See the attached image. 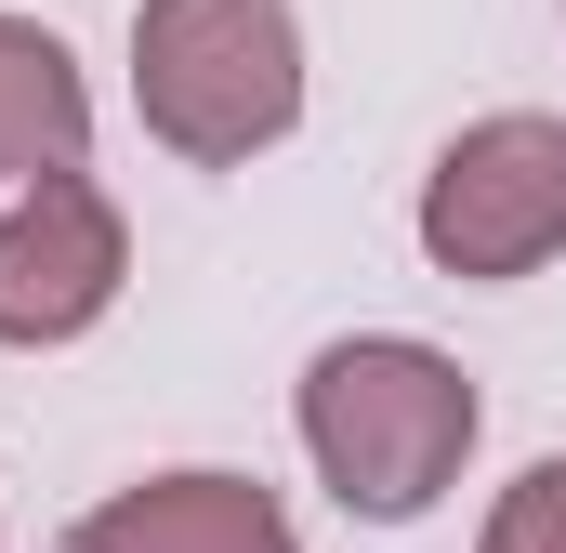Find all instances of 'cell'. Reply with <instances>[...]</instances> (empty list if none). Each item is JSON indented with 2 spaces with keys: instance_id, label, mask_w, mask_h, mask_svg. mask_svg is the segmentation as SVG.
Returning <instances> with one entry per match:
<instances>
[{
  "instance_id": "7a4b0ae2",
  "label": "cell",
  "mask_w": 566,
  "mask_h": 553,
  "mask_svg": "<svg viewBox=\"0 0 566 553\" xmlns=\"http://www.w3.org/2000/svg\"><path fill=\"white\" fill-rule=\"evenodd\" d=\"M133 106L185 171H251L303 119L290 0H133Z\"/></svg>"
},
{
  "instance_id": "8992f818",
  "label": "cell",
  "mask_w": 566,
  "mask_h": 553,
  "mask_svg": "<svg viewBox=\"0 0 566 553\" xmlns=\"http://www.w3.org/2000/svg\"><path fill=\"white\" fill-rule=\"evenodd\" d=\"M93 158V80L40 13H0V185H53Z\"/></svg>"
},
{
  "instance_id": "277c9868",
  "label": "cell",
  "mask_w": 566,
  "mask_h": 553,
  "mask_svg": "<svg viewBox=\"0 0 566 553\" xmlns=\"http://www.w3.org/2000/svg\"><path fill=\"white\" fill-rule=\"evenodd\" d=\"M119 276H133V225H119V198H106L93 171L27 185V198L0 211V343H13V356H53V343L106 330Z\"/></svg>"
},
{
  "instance_id": "52a82bcc",
  "label": "cell",
  "mask_w": 566,
  "mask_h": 553,
  "mask_svg": "<svg viewBox=\"0 0 566 553\" xmlns=\"http://www.w3.org/2000/svg\"><path fill=\"white\" fill-rule=\"evenodd\" d=\"M474 553H566V461H527V474L488 501Z\"/></svg>"
},
{
  "instance_id": "3957f363",
  "label": "cell",
  "mask_w": 566,
  "mask_h": 553,
  "mask_svg": "<svg viewBox=\"0 0 566 553\" xmlns=\"http://www.w3.org/2000/svg\"><path fill=\"white\" fill-rule=\"evenodd\" d=\"M554 251H566V119L501 106V119L434 145V171H422V264L434 276L501 290V276H541Z\"/></svg>"
},
{
  "instance_id": "5b68a950",
  "label": "cell",
  "mask_w": 566,
  "mask_h": 553,
  "mask_svg": "<svg viewBox=\"0 0 566 553\" xmlns=\"http://www.w3.org/2000/svg\"><path fill=\"white\" fill-rule=\"evenodd\" d=\"M66 553H303L290 528V501L264 474H224V461H185V474H133V488H106Z\"/></svg>"
},
{
  "instance_id": "6da1fadb",
  "label": "cell",
  "mask_w": 566,
  "mask_h": 553,
  "mask_svg": "<svg viewBox=\"0 0 566 553\" xmlns=\"http://www.w3.org/2000/svg\"><path fill=\"white\" fill-rule=\"evenodd\" d=\"M290 421H303L316 488H329L356 528H422L434 501L461 488L488 409H474V369L434 356L422 330H343V343L303 356Z\"/></svg>"
}]
</instances>
